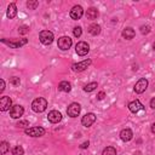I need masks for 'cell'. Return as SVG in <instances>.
Returning a JSON list of instances; mask_svg holds the SVG:
<instances>
[{
  "label": "cell",
  "mask_w": 155,
  "mask_h": 155,
  "mask_svg": "<svg viewBox=\"0 0 155 155\" xmlns=\"http://www.w3.org/2000/svg\"><path fill=\"white\" fill-rule=\"evenodd\" d=\"M40 42L44 45H51L53 41V33L50 30H41L39 34Z\"/></svg>",
  "instance_id": "cell-2"
},
{
  "label": "cell",
  "mask_w": 155,
  "mask_h": 155,
  "mask_svg": "<svg viewBox=\"0 0 155 155\" xmlns=\"http://www.w3.org/2000/svg\"><path fill=\"white\" fill-rule=\"evenodd\" d=\"M58 90L62 91V92H70L71 91V85L69 81H61L58 84Z\"/></svg>",
  "instance_id": "cell-19"
},
{
  "label": "cell",
  "mask_w": 155,
  "mask_h": 155,
  "mask_svg": "<svg viewBox=\"0 0 155 155\" xmlns=\"http://www.w3.org/2000/svg\"><path fill=\"white\" fill-rule=\"evenodd\" d=\"M92 61L91 59H85L82 62H79V63H74L71 65V69L73 71H76V73H80V71H84L85 69H87L90 65H91Z\"/></svg>",
  "instance_id": "cell-7"
},
{
  "label": "cell",
  "mask_w": 155,
  "mask_h": 155,
  "mask_svg": "<svg viewBox=\"0 0 155 155\" xmlns=\"http://www.w3.org/2000/svg\"><path fill=\"white\" fill-rule=\"evenodd\" d=\"M75 51H76V53L79 56H86L88 53V51H90V46L85 41H79L76 44V46H75Z\"/></svg>",
  "instance_id": "cell-8"
},
{
  "label": "cell",
  "mask_w": 155,
  "mask_h": 155,
  "mask_svg": "<svg viewBox=\"0 0 155 155\" xmlns=\"http://www.w3.org/2000/svg\"><path fill=\"white\" fill-rule=\"evenodd\" d=\"M47 108V101L42 97H39V98H35L33 102H31V109L35 111V113H42L45 111Z\"/></svg>",
  "instance_id": "cell-1"
},
{
  "label": "cell",
  "mask_w": 155,
  "mask_h": 155,
  "mask_svg": "<svg viewBox=\"0 0 155 155\" xmlns=\"http://www.w3.org/2000/svg\"><path fill=\"white\" fill-rule=\"evenodd\" d=\"M147 87H148V80L145 78H140L136 82V85H134V92L138 93V94L139 93H143L147 90Z\"/></svg>",
  "instance_id": "cell-10"
},
{
  "label": "cell",
  "mask_w": 155,
  "mask_h": 155,
  "mask_svg": "<svg viewBox=\"0 0 155 155\" xmlns=\"http://www.w3.org/2000/svg\"><path fill=\"white\" fill-rule=\"evenodd\" d=\"M150 107H151L153 109H155V97L151 98V101H150Z\"/></svg>",
  "instance_id": "cell-35"
},
{
  "label": "cell",
  "mask_w": 155,
  "mask_h": 155,
  "mask_svg": "<svg viewBox=\"0 0 155 155\" xmlns=\"http://www.w3.org/2000/svg\"><path fill=\"white\" fill-rule=\"evenodd\" d=\"M128 109H130V111L131 113H138L139 110H143L144 109V105L140 103V101H138V99H136V101H132V102H130L128 103Z\"/></svg>",
  "instance_id": "cell-14"
},
{
  "label": "cell",
  "mask_w": 155,
  "mask_h": 155,
  "mask_svg": "<svg viewBox=\"0 0 155 155\" xmlns=\"http://www.w3.org/2000/svg\"><path fill=\"white\" fill-rule=\"evenodd\" d=\"M88 145H90V142L86 140V142H84V143L80 145V149H86V148H88Z\"/></svg>",
  "instance_id": "cell-34"
},
{
  "label": "cell",
  "mask_w": 155,
  "mask_h": 155,
  "mask_svg": "<svg viewBox=\"0 0 155 155\" xmlns=\"http://www.w3.org/2000/svg\"><path fill=\"white\" fill-rule=\"evenodd\" d=\"M4 90H5V81H4V79H1L0 80V92H4Z\"/></svg>",
  "instance_id": "cell-33"
},
{
  "label": "cell",
  "mask_w": 155,
  "mask_h": 155,
  "mask_svg": "<svg viewBox=\"0 0 155 155\" xmlns=\"http://www.w3.org/2000/svg\"><path fill=\"white\" fill-rule=\"evenodd\" d=\"M47 119L51 124H58L62 120V114L58 110H51L47 115Z\"/></svg>",
  "instance_id": "cell-15"
},
{
  "label": "cell",
  "mask_w": 155,
  "mask_h": 155,
  "mask_svg": "<svg viewBox=\"0 0 155 155\" xmlns=\"http://www.w3.org/2000/svg\"><path fill=\"white\" fill-rule=\"evenodd\" d=\"M151 132H153V133L155 134V122H154V124L151 125Z\"/></svg>",
  "instance_id": "cell-36"
},
{
  "label": "cell",
  "mask_w": 155,
  "mask_h": 155,
  "mask_svg": "<svg viewBox=\"0 0 155 155\" xmlns=\"http://www.w3.org/2000/svg\"><path fill=\"white\" fill-rule=\"evenodd\" d=\"M10 82H11L12 85H15V86H18L19 82H21V80H19V78H17V76H12V78L10 79Z\"/></svg>",
  "instance_id": "cell-30"
},
{
  "label": "cell",
  "mask_w": 155,
  "mask_h": 155,
  "mask_svg": "<svg viewBox=\"0 0 155 155\" xmlns=\"http://www.w3.org/2000/svg\"><path fill=\"white\" fill-rule=\"evenodd\" d=\"M6 15H7V17H8L10 19H12V18H15V17L17 16V6H16L15 2H11V4L7 6V12H6Z\"/></svg>",
  "instance_id": "cell-18"
},
{
  "label": "cell",
  "mask_w": 155,
  "mask_h": 155,
  "mask_svg": "<svg viewBox=\"0 0 155 155\" xmlns=\"http://www.w3.org/2000/svg\"><path fill=\"white\" fill-rule=\"evenodd\" d=\"M121 35H122V38H124V39H126V40H131V39H133V38H134L136 31H134V29H133V28L127 27V28H125V29L122 30Z\"/></svg>",
  "instance_id": "cell-17"
},
{
  "label": "cell",
  "mask_w": 155,
  "mask_h": 155,
  "mask_svg": "<svg viewBox=\"0 0 155 155\" xmlns=\"http://www.w3.org/2000/svg\"><path fill=\"white\" fill-rule=\"evenodd\" d=\"M1 41H2L4 44L8 45L11 48H19L21 46H23V45H25V44L28 42V39H25V38H23V39H13V40L2 39Z\"/></svg>",
  "instance_id": "cell-3"
},
{
  "label": "cell",
  "mask_w": 155,
  "mask_h": 155,
  "mask_svg": "<svg viewBox=\"0 0 155 155\" xmlns=\"http://www.w3.org/2000/svg\"><path fill=\"white\" fill-rule=\"evenodd\" d=\"M24 133L27 136H30V137H41V136L45 134V128L41 127V126H35V127L25 128L24 130Z\"/></svg>",
  "instance_id": "cell-4"
},
{
  "label": "cell",
  "mask_w": 155,
  "mask_h": 155,
  "mask_svg": "<svg viewBox=\"0 0 155 155\" xmlns=\"http://www.w3.org/2000/svg\"><path fill=\"white\" fill-rule=\"evenodd\" d=\"M73 34H74L75 38H80L81 34H82V29H81V27H75V28L73 29Z\"/></svg>",
  "instance_id": "cell-28"
},
{
  "label": "cell",
  "mask_w": 155,
  "mask_h": 155,
  "mask_svg": "<svg viewBox=\"0 0 155 155\" xmlns=\"http://www.w3.org/2000/svg\"><path fill=\"white\" fill-rule=\"evenodd\" d=\"M140 33H142L143 35L149 34V33H150V27H149V25H142V27H140Z\"/></svg>",
  "instance_id": "cell-29"
},
{
  "label": "cell",
  "mask_w": 155,
  "mask_h": 155,
  "mask_svg": "<svg viewBox=\"0 0 155 155\" xmlns=\"http://www.w3.org/2000/svg\"><path fill=\"white\" fill-rule=\"evenodd\" d=\"M17 126H18V127H22V128H23V127H28V126H29V122H28L27 120H21V121L17 122Z\"/></svg>",
  "instance_id": "cell-31"
},
{
  "label": "cell",
  "mask_w": 155,
  "mask_h": 155,
  "mask_svg": "<svg viewBox=\"0 0 155 155\" xmlns=\"http://www.w3.org/2000/svg\"><path fill=\"white\" fill-rule=\"evenodd\" d=\"M97 86H98L97 82H90V84H87V85L84 86V91H85V92H92V91L96 90Z\"/></svg>",
  "instance_id": "cell-22"
},
{
  "label": "cell",
  "mask_w": 155,
  "mask_h": 155,
  "mask_svg": "<svg viewBox=\"0 0 155 155\" xmlns=\"http://www.w3.org/2000/svg\"><path fill=\"white\" fill-rule=\"evenodd\" d=\"M38 5H39V1H31V0H29V1H27V7L29 8V10H35L36 7H38Z\"/></svg>",
  "instance_id": "cell-26"
},
{
  "label": "cell",
  "mask_w": 155,
  "mask_h": 155,
  "mask_svg": "<svg viewBox=\"0 0 155 155\" xmlns=\"http://www.w3.org/2000/svg\"><path fill=\"white\" fill-rule=\"evenodd\" d=\"M71 44H73V41H71V39H70L69 36H61V38L58 39V41H57L58 48H61V50H63V51L69 50L70 46H71Z\"/></svg>",
  "instance_id": "cell-6"
},
{
  "label": "cell",
  "mask_w": 155,
  "mask_h": 155,
  "mask_svg": "<svg viewBox=\"0 0 155 155\" xmlns=\"http://www.w3.org/2000/svg\"><path fill=\"white\" fill-rule=\"evenodd\" d=\"M12 155H24V150L21 145H16L12 148Z\"/></svg>",
  "instance_id": "cell-25"
},
{
  "label": "cell",
  "mask_w": 155,
  "mask_h": 155,
  "mask_svg": "<svg viewBox=\"0 0 155 155\" xmlns=\"http://www.w3.org/2000/svg\"><path fill=\"white\" fill-rule=\"evenodd\" d=\"M18 33H19V34H22V35H24V34L29 33V27H28V25H25V24L19 25V27H18Z\"/></svg>",
  "instance_id": "cell-27"
},
{
  "label": "cell",
  "mask_w": 155,
  "mask_h": 155,
  "mask_svg": "<svg viewBox=\"0 0 155 155\" xmlns=\"http://www.w3.org/2000/svg\"><path fill=\"white\" fill-rule=\"evenodd\" d=\"M96 115L93 114V113H87V114H85L84 116H82V119H81V124H82V126H85V127H90V126H92L94 122H96Z\"/></svg>",
  "instance_id": "cell-9"
},
{
  "label": "cell",
  "mask_w": 155,
  "mask_h": 155,
  "mask_svg": "<svg viewBox=\"0 0 155 155\" xmlns=\"http://www.w3.org/2000/svg\"><path fill=\"white\" fill-rule=\"evenodd\" d=\"M8 149H10L8 143H7V142H5V140H2V142H1V144H0V154H1V155L6 154V153L8 151Z\"/></svg>",
  "instance_id": "cell-23"
},
{
  "label": "cell",
  "mask_w": 155,
  "mask_h": 155,
  "mask_svg": "<svg viewBox=\"0 0 155 155\" xmlns=\"http://www.w3.org/2000/svg\"><path fill=\"white\" fill-rule=\"evenodd\" d=\"M120 138H121V140H124V142H130V140L133 138V132H132V130H131V128H124V130H121V132H120Z\"/></svg>",
  "instance_id": "cell-16"
},
{
  "label": "cell",
  "mask_w": 155,
  "mask_h": 155,
  "mask_svg": "<svg viewBox=\"0 0 155 155\" xmlns=\"http://www.w3.org/2000/svg\"><path fill=\"white\" fill-rule=\"evenodd\" d=\"M88 33L91 34V35H98L99 33H101V25L99 24H97V23H93V24H91L90 27H88Z\"/></svg>",
  "instance_id": "cell-20"
},
{
  "label": "cell",
  "mask_w": 155,
  "mask_h": 155,
  "mask_svg": "<svg viewBox=\"0 0 155 155\" xmlns=\"http://www.w3.org/2000/svg\"><path fill=\"white\" fill-rule=\"evenodd\" d=\"M70 17H71V19H74V21H78V19H80L81 17H82V15H84V8L80 6V5H75L71 10H70Z\"/></svg>",
  "instance_id": "cell-11"
},
{
  "label": "cell",
  "mask_w": 155,
  "mask_h": 155,
  "mask_svg": "<svg viewBox=\"0 0 155 155\" xmlns=\"http://www.w3.org/2000/svg\"><path fill=\"white\" fill-rule=\"evenodd\" d=\"M102 155H116V149L114 147H107L104 148Z\"/></svg>",
  "instance_id": "cell-24"
},
{
  "label": "cell",
  "mask_w": 155,
  "mask_h": 155,
  "mask_svg": "<svg viewBox=\"0 0 155 155\" xmlns=\"http://www.w3.org/2000/svg\"><path fill=\"white\" fill-rule=\"evenodd\" d=\"M153 48H154V51H155V42H154V45H153Z\"/></svg>",
  "instance_id": "cell-37"
},
{
  "label": "cell",
  "mask_w": 155,
  "mask_h": 155,
  "mask_svg": "<svg viewBox=\"0 0 155 155\" xmlns=\"http://www.w3.org/2000/svg\"><path fill=\"white\" fill-rule=\"evenodd\" d=\"M23 113H24V108H23L22 105H19V104H16V105H13V107L11 108V110H10V116H11L12 119H19V117L23 115Z\"/></svg>",
  "instance_id": "cell-12"
},
{
  "label": "cell",
  "mask_w": 155,
  "mask_h": 155,
  "mask_svg": "<svg viewBox=\"0 0 155 155\" xmlns=\"http://www.w3.org/2000/svg\"><path fill=\"white\" fill-rule=\"evenodd\" d=\"M86 17H87L88 19H96V18L98 17V11H97V8L90 7V8L86 11Z\"/></svg>",
  "instance_id": "cell-21"
},
{
  "label": "cell",
  "mask_w": 155,
  "mask_h": 155,
  "mask_svg": "<svg viewBox=\"0 0 155 155\" xmlns=\"http://www.w3.org/2000/svg\"><path fill=\"white\" fill-rule=\"evenodd\" d=\"M104 97H105V93H104L103 91L98 92V94H97V99H98V101H102V99H103Z\"/></svg>",
  "instance_id": "cell-32"
},
{
  "label": "cell",
  "mask_w": 155,
  "mask_h": 155,
  "mask_svg": "<svg viewBox=\"0 0 155 155\" xmlns=\"http://www.w3.org/2000/svg\"><path fill=\"white\" fill-rule=\"evenodd\" d=\"M11 108H12V101H11V98L7 97V96L1 97V99H0V110L1 111H6L8 109L11 110Z\"/></svg>",
  "instance_id": "cell-13"
},
{
  "label": "cell",
  "mask_w": 155,
  "mask_h": 155,
  "mask_svg": "<svg viewBox=\"0 0 155 155\" xmlns=\"http://www.w3.org/2000/svg\"><path fill=\"white\" fill-rule=\"evenodd\" d=\"M81 111V105L79 103H70L67 108V114L70 117H76Z\"/></svg>",
  "instance_id": "cell-5"
}]
</instances>
